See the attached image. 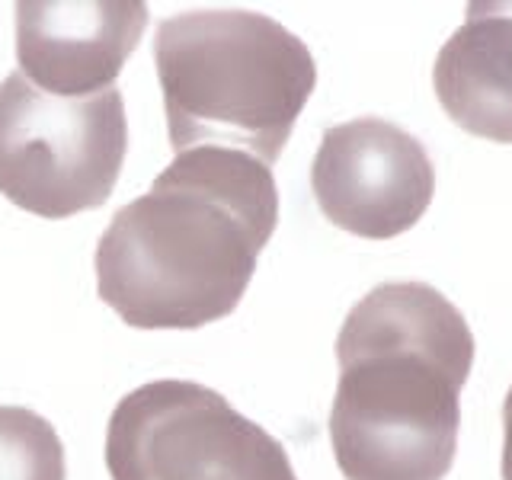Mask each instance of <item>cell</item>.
<instances>
[{
	"mask_svg": "<svg viewBox=\"0 0 512 480\" xmlns=\"http://www.w3.org/2000/svg\"><path fill=\"white\" fill-rule=\"evenodd\" d=\"M279 221L272 170L231 148L176 154L112 215L96 244V292L135 330H196L228 317Z\"/></svg>",
	"mask_w": 512,
	"mask_h": 480,
	"instance_id": "cell-1",
	"label": "cell"
},
{
	"mask_svg": "<svg viewBox=\"0 0 512 480\" xmlns=\"http://www.w3.org/2000/svg\"><path fill=\"white\" fill-rule=\"evenodd\" d=\"M330 445L346 480H445L474 365L464 314L426 282L375 285L336 336Z\"/></svg>",
	"mask_w": 512,
	"mask_h": 480,
	"instance_id": "cell-2",
	"label": "cell"
},
{
	"mask_svg": "<svg viewBox=\"0 0 512 480\" xmlns=\"http://www.w3.org/2000/svg\"><path fill=\"white\" fill-rule=\"evenodd\" d=\"M154 64L176 154L231 148L276 164L308 106L317 64L279 20L250 10H189L157 26Z\"/></svg>",
	"mask_w": 512,
	"mask_h": 480,
	"instance_id": "cell-3",
	"label": "cell"
},
{
	"mask_svg": "<svg viewBox=\"0 0 512 480\" xmlns=\"http://www.w3.org/2000/svg\"><path fill=\"white\" fill-rule=\"evenodd\" d=\"M128 151L119 90L64 100L23 74L0 84V192L39 218H71L109 202Z\"/></svg>",
	"mask_w": 512,
	"mask_h": 480,
	"instance_id": "cell-4",
	"label": "cell"
},
{
	"mask_svg": "<svg viewBox=\"0 0 512 480\" xmlns=\"http://www.w3.org/2000/svg\"><path fill=\"white\" fill-rule=\"evenodd\" d=\"M112 480H298L279 439L228 397L160 378L125 394L106 426Z\"/></svg>",
	"mask_w": 512,
	"mask_h": 480,
	"instance_id": "cell-5",
	"label": "cell"
},
{
	"mask_svg": "<svg viewBox=\"0 0 512 480\" xmlns=\"http://www.w3.org/2000/svg\"><path fill=\"white\" fill-rule=\"evenodd\" d=\"M311 189L317 208L340 231L391 240L426 215L436 167L416 135L388 119L359 116L320 138Z\"/></svg>",
	"mask_w": 512,
	"mask_h": 480,
	"instance_id": "cell-6",
	"label": "cell"
},
{
	"mask_svg": "<svg viewBox=\"0 0 512 480\" xmlns=\"http://www.w3.org/2000/svg\"><path fill=\"white\" fill-rule=\"evenodd\" d=\"M148 26L141 0H23L16 58L36 90L84 100L112 90Z\"/></svg>",
	"mask_w": 512,
	"mask_h": 480,
	"instance_id": "cell-7",
	"label": "cell"
},
{
	"mask_svg": "<svg viewBox=\"0 0 512 480\" xmlns=\"http://www.w3.org/2000/svg\"><path fill=\"white\" fill-rule=\"evenodd\" d=\"M432 87L458 128L512 144V0L468 4L464 26L436 55Z\"/></svg>",
	"mask_w": 512,
	"mask_h": 480,
	"instance_id": "cell-8",
	"label": "cell"
},
{
	"mask_svg": "<svg viewBox=\"0 0 512 480\" xmlns=\"http://www.w3.org/2000/svg\"><path fill=\"white\" fill-rule=\"evenodd\" d=\"M0 480H68L55 426L29 407H0Z\"/></svg>",
	"mask_w": 512,
	"mask_h": 480,
	"instance_id": "cell-9",
	"label": "cell"
},
{
	"mask_svg": "<svg viewBox=\"0 0 512 480\" xmlns=\"http://www.w3.org/2000/svg\"><path fill=\"white\" fill-rule=\"evenodd\" d=\"M503 480H512V388L506 394V404H503Z\"/></svg>",
	"mask_w": 512,
	"mask_h": 480,
	"instance_id": "cell-10",
	"label": "cell"
}]
</instances>
